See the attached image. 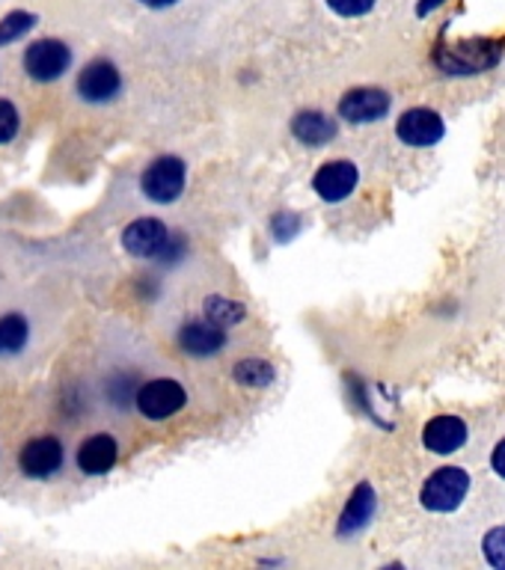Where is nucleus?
I'll return each mask as SVG.
<instances>
[{
  "instance_id": "bb28decb",
  "label": "nucleus",
  "mask_w": 505,
  "mask_h": 570,
  "mask_svg": "<svg viewBox=\"0 0 505 570\" xmlns=\"http://www.w3.org/2000/svg\"><path fill=\"white\" fill-rule=\"evenodd\" d=\"M185 256H187V238L182 235V232H173L167 240V247H164V253H161L155 262H161L164 267H173V265H178V262H182Z\"/></svg>"
},
{
  "instance_id": "f8f14e48",
  "label": "nucleus",
  "mask_w": 505,
  "mask_h": 570,
  "mask_svg": "<svg viewBox=\"0 0 505 570\" xmlns=\"http://www.w3.org/2000/svg\"><path fill=\"white\" fill-rule=\"evenodd\" d=\"M173 232L158 217H137L123 229V249L134 258H158Z\"/></svg>"
},
{
  "instance_id": "20e7f679",
  "label": "nucleus",
  "mask_w": 505,
  "mask_h": 570,
  "mask_svg": "<svg viewBox=\"0 0 505 570\" xmlns=\"http://www.w3.org/2000/svg\"><path fill=\"white\" fill-rule=\"evenodd\" d=\"M134 407L152 422H164V419H173L187 407V390L176 377H152L137 390Z\"/></svg>"
},
{
  "instance_id": "6ab92c4d",
  "label": "nucleus",
  "mask_w": 505,
  "mask_h": 570,
  "mask_svg": "<svg viewBox=\"0 0 505 570\" xmlns=\"http://www.w3.org/2000/svg\"><path fill=\"white\" fill-rule=\"evenodd\" d=\"M27 338H30V324L25 315L9 312L0 318V356H12L18 351H25Z\"/></svg>"
},
{
  "instance_id": "39448f33",
  "label": "nucleus",
  "mask_w": 505,
  "mask_h": 570,
  "mask_svg": "<svg viewBox=\"0 0 505 570\" xmlns=\"http://www.w3.org/2000/svg\"><path fill=\"white\" fill-rule=\"evenodd\" d=\"M357 185H360V167L351 158L324 160L312 173V194L328 205L346 203L348 196L357 190Z\"/></svg>"
},
{
  "instance_id": "5701e85b",
  "label": "nucleus",
  "mask_w": 505,
  "mask_h": 570,
  "mask_svg": "<svg viewBox=\"0 0 505 570\" xmlns=\"http://www.w3.org/2000/svg\"><path fill=\"white\" fill-rule=\"evenodd\" d=\"M137 377H132V374H114L110 381H107V399H110V404L119 410L132 407L134 401H137Z\"/></svg>"
},
{
  "instance_id": "ddd939ff",
  "label": "nucleus",
  "mask_w": 505,
  "mask_h": 570,
  "mask_svg": "<svg viewBox=\"0 0 505 570\" xmlns=\"http://www.w3.org/2000/svg\"><path fill=\"white\" fill-rule=\"evenodd\" d=\"M123 92V75L110 60H93L78 75V96L89 105H107Z\"/></svg>"
},
{
  "instance_id": "2eb2a0df",
  "label": "nucleus",
  "mask_w": 505,
  "mask_h": 570,
  "mask_svg": "<svg viewBox=\"0 0 505 570\" xmlns=\"http://www.w3.org/2000/svg\"><path fill=\"white\" fill-rule=\"evenodd\" d=\"M292 137L307 149H324L339 137V122L324 110H315V107H307V110H298L292 116Z\"/></svg>"
},
{
  "instance_id": "cd10ccee",
  "label": "nucleus",
  "mask_w": 505,
  "mask_h": 570,
  "mask_svg": "<svg viewBox=\"0 0 505 570\" xmlns=\"http://www.w3.org/2000/svg\"><path fill=\"white\" fill-rule=\"evenodd\" d=\"M491 470H494L497 479L505 481V436L494 445V452H491Z\"/></svg>"
},
{
  "instance_id": "4be33fe9",
  "label": "nucleus",
  "mask_w": 505,
  "mask_h": 570,
  "mask_svg": "<svg viewBox=\"0 0 505 570\" xmlns=\"http://www.w3.org/2000/svg\"><path fill=\"white\" fill-rule=\"evenodd\" d=\"M268 229L276 244H289L303 232V217L298 212H274L268 220Z\"/></svg>"
},
{
  "instance_id": "4468645a",
  "label": "nucleus",
  "mask_w": 505,
  "mask_h": 570,
  "mask_svg": "<svg viewBox=\"0 0 505 570\" xmlns=\"http://www.w3.org/2000/svg\"><path fill=\"white\" fill-rule=\"evenodd\" d=\"M18 466L27 479H51L62 470V443L57 436H36L18 454Z\"/></svg>"
},
{
  "instance_id": "c756f323",
  "label": "nucleus",
  "mask_w": 505,
  "mask_h": 570,
  "mask_svg": "<svg viewBox=\"0 0 505 570\" xmlns=\"http://www.w3.org/2000/svg\"><path fill=\"white\" fill-rule=\"evenodd\" d=\"M140 3L149 9H169V7H176L178 0H140Z\"/></svg>"
},
{
  "instance_id": "b1692460",
  "label": "nucleus",
  "mask_w": 505,
  "mask_h": 570,
  "mask_svg": "<svg viewBox=\"0 0 505 570\" xmlns=\"http://www.w3.org/2000/svg\"><path fill=\"white\" fill-rule=\"evenodd\" d=\"M482 556L494 570H505V525H494L482 538Z\"/></svg>"
},
{
  "instance_id": "7ed1b4c3",
  "label": "nucleus",
  "mask_w": 505,
  "mask_h": 570,
  "mask_svg": "<svg viewBox=\"0 0 505 570\" xmlns=\"http://www.w3.org/2000/svg\"><path fill=\"white\" fill-rule=\"evenodd\" d=\"M187 187V164L178 155H161L143 169L140 190L155 205L176 203Z\"/></svg>"
},
{
  "instance_id": "f257e3e1",
  "label": "nucleus",
  "mask_w": 505,
  "mask_h": 570,
  "mask_svg": "<svg viewBox=\"0 0 505 570\" xmlns=\"http://www.w3.org/2000/svg\"><path fill=\"white\" fill-rule=\"evenodd\" d=\"M503 51L505 39L499 36H464L449 42L444 30L431 48V62L449 78H476V75L497 69Z\"/></svg>"
},
{
  "instance_id": "f03ea898",
  "label": "nucleus",
  "mask_w": 505,
  "mask_h": 570,
  "mask_svg": "<svg viewBox=\"0 0 505 570\" xmlns=\"http://www.w3.org/2000/svg\"><path fill=\"white\" fill-rule=\"evenodd\" d=\"M473 479L470 472L455 463L437 466L419 488V505L431 514H455L464 505V499L470 493Z\"/></svg>"
},
{
  "instance_id": "aec40b11",
  "label": "nucleus",
  "mask_w": 505,
  "mask_h": 570,
  "mask_svg": "<svg viewBox=\"0 0 505 570\" xmlns=\"http://www.w3.org/2000/svg\"><path fill=\"white\" fill-rule=\"evenodd\" d=\"M346 390H348V399L355 401V407L363 413L366 419H372L375 425L381 428V431H392V422L387 416H381L372 404V395H369V386L363 383V377H355V374H346Z\"/></svg>"
},
{
  "instance_id": "423d86ee",
  "label": "nucleus",
  "mask_w": 505,
  "mask_h": 570,
  "mask_svg": "<svg viewBox=\"0 0 505 570\" xmlns=\"http://www.w3.org/2000/svg\"><path fill=\"white\" fill-rule=\"evenodd\" d=\"M392 110V96L381 87H355L342 92L337 105L339 119L348 125H375Z\"/></svg>"
},
{
  "instance_id": "9d476101",
  "label": "nucleus",
  "mask_w": 505,
  "mask_h": 570,
  "mask_svg": "<svg viewBox=\"0 0 505 570\" xmlns=\"http://www.w3.org/2000/svg\"><path fill=\"white\" fill-rule=\"evenodd\" d=\"M176 345L178 351L191 360H212L223 351V347L230 345V333L212 321L205 318H194V321H185L176 333Z\"/></svg>"
},
{
  "instance_id": "a211bd4d",
  "label": "nucleus",
  "mask_w": 505,
  "mask_h": 570,
  "mask_svg": "<svg viewBox=\"0 0 505 570\" xmlns=\"http://www.w3.org/2000/svg\"><path fill=\"white\" fill-rule=\"evenodd\" d=\"M203 315L217 327L230 330L247 321V306L241 301H232L226 294H208L203 301Z\"/></svg>"
},
{
  "instance_id": "6e6552de",
  "label": "nucleus",
  "mask_w": 505,
  "mask_h": 570,
  "mask_svg": "<svg viewBox=\"0 0 505 570\" xmlns=\"http://www.w3.org/2000/svg\"><path fill=\"white\" fill-rule=\"evenodd\" d=\"M396 137L410 149H431L446 137V119L435 107H408L396 119Z\"/></svg>"
},
{
  "instance_id": "393cba45",
  "label": "nucleus",
  "mask_w": 505,
  "mask_h": 570,
  "mask_svg": "<svg viewBox=\"0 0 505 570\" xmlns=\"http://www.w3.org/2000/svg\"><path fill=\"white\" fill-rule=\"evenodd\" d=\"M18 125H21V116H18L16 105L7 101V98H0V146L16 137Z\"/></svg>"
},
{
  "instance_id": "f3484780",
  "label": "nucleus",
  "mask_w": 505,
  "mask_h": 570,
  "mask_svg": "<svg viewBox=\"0 0 505 570\" xmlns=\"http://www.w3.org/2000/svg\"><path fill=\"white\" fill-rule=\"evenodd\" d=\"M232 381L244 390H271L276 383V365L265 356H244L232 365Z\"/></svg>"
},
{
  "instance_id": "a878e982",
  "label": "nucleus",
  "mask_w": 505,
  "mask_h": 570,
  "mask_svg": "<svg viewBox=\"0 0 505 570\" xmlns=\"http://www.w3.org/2000/svg\"><path fill=\"white\" fill-rule=\"evenodd\" d=\"M378 0H328L330 12H337L342 18H360V16H369L375 9Z\"/></svg>"
},
{
  "instance_id": "9b49d317",
  "label": "nucleus",
  "mask_w": 505,
  "mask_h": 570,
  "mask_svg": "<svg viewBox=\"0 0 505 570\" xmlns=\"http://www.w3.org/2000/svg\"><path fill=\"white\" fill-rule=\"evenodd\" d=\"M71 66V48L60 39H39L25 51V71L39 83L62 78Z\"/></svg>"
},
{
  "instance_id": "dca6fc26",
  "label": "nucleus",
  "mask_w": 505,
  "mask_h": 570,
  "mask_svg": "<svg viewBox=\"0 0 505 570\" xmlns=\"http://www.w3.org/2000/svg\"><path fill=\"white\" fill-rule=\"evenodd\" d=\"M119 461V443L110 434L87 436L78 449V470L84 475H107Z\"/></svg>"
},
{
  "instance_id": "412c9836",
  "label": "nucleus",
  "mask_w": 505,
  "mask_h": 570,
  "mask_svg": "<svg viewBox=\"0 0 505 570\" xmlns=\"http://www.w3.org/2000/svg\"><path fill=\"white\" fill-rule=\"evenodd\" d=\"M39 18L33 12H25V9H16V12H9V16L0 18V45H12L18 39H25L30 30L36 27Z\"/></svg>"
},
{
  "instance_id": "1a4fd4ad",
  "label": "nucleus",
  "mask_w": 505,
  "mask_h": 570,
  "mask_svg": "<svg viewBox=\"0 0 505 570\" xmlns=\"http://www.w3.org/2000/svg\"><path fill=\"white\" fill-rule=\"evenodd\" d=\"M423 449L437 458H453L455 452H462L467 440H470V425L467 419L458 413H437L423 425Z\"/></svg>"
},
{
  "instance_id": "c85d7f7f",
  "label": "nucleus",
  "mask_w": 505,
  "mask_h": 570,
  "mask_svg": "<svg viewBox=\"0 0 505 570\" xmlns=\"http://www.w3.org/2000/svg\"><path fill=\"white\" fill-rule=\"evenodd\" d=\"M449 0H417V18H428L440 7H446Z\"/></svg>"
},
{
  "instance_id": "0eeeda50",
  "label": "nucleus",
  "mask_w": 505,
  "mask_h": 570,
  "mask_svg": "<svg viewBox=\"0 0 505 570\" xmlns=\"http://www.w3.org/2000/svg\"><path fill=\"white\" fill-rule=\"evenodd\" d=\"M375 514H378V490L372 488V481H357L348 493L346 505L339 511L333 532H337L339 541H351L372 525Z\"/></svg>"
}]
</instances>
